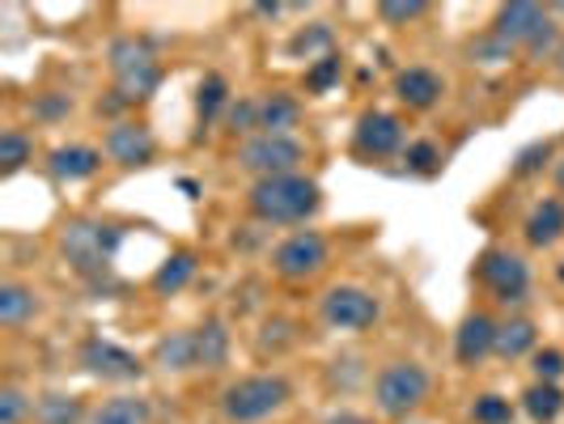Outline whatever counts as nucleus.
Returning a JSON list of instances; mask_svg holds the SVG:
<instances>
[{
    "mask_svg": "<svg viewBox=\"0 0 564 424\" xmlns=\"http://www.w3.org/2000/svg\"><path fill=\"white\" fill-rule=\"evenodd\" d=\"M476 276L480 284L497 297V302H522L527 297V284H531V272L522 263V254L513 251H484L476 259Z\"/></svg>",
    "mask_w": 564,
    "mask_h": 424,
    "instance_id": "nucleus-9",
    "label": "nucleus"
},
{
    "mask_svg": "<svg viewBox=\"0 0 564 424\" xmlns=\"http://www.w3.org/2000/svg\"><path fill=\"white\" fill-rule=\"evenodd\" d=\"M522 407L535 424H552L564 412V391L556 382H531L522 391Z\"/></svg>",
    "mask_w": 564,
    "mask_h": 424,
    "instance_id": "nucleus-22",
    "label": "nucleus"
},
{
    "mask_svg": "<svg viewBox=\"0 0 564 424\" xmlns=\"http://www.w3.org/2000/svg\"><path fill=\"white\" fill-rule=\"evenodd\" d=\"M403 149V119L391 111H366L352 128V153L357 157H391Z\"/></svg>",
    "mask_w": 564,
    "mask_h": 424,
    "instance_id": "nucleus-10",
    "label": "nucleus"
},
{
    "mask_svg": "<svg viewBox=\"0 0 564 424\" xmlns=\"http://www.w3.org/2000/svg\"><path fill=\"white\" fill-rule=\"evenodd\" d=\"M289 395H293V387L284 382L281 373H251V378H238L234 387H226L221 416L229 424H259L268 416H276L289 403Z\"/></svg>",
    "mask_w": 564,
    "mask_h": 424,
    "instance_id": "nucleus-2",
    "label": "nucleus"
},
{
    "mask_svg": "<svg viewBox=\"0 0 564 424\" xmlns=\"http://www.w3.org/2000/svg\"><path fill=\"white\" fill-rule=\"evenodd\" d=\"M229 361V331L221 323L196 327V369H221Z\"/></svg>",
    "mask_w": 564,
    "mask_h": 424,
    "instance_id": "nucleus-23",
    "label": "nucleus"
},
{
    "mask_svg": "<svg viewBox=\"0 0 564 424\" xmlns=\"http://www.w3.org/2000/svg\"><path fill=\"white\" fill-rule=\"evenodd\" d=\"M424 9H429L424 0H382V4H378V18H382L387 26H408V22L421 18Z\"/></svg>",
    "mask_w": 564,
    "mask_h": 424,
    "instance_id": "nucleus-33",
    "label": "nucleus"
},
{
    "mask_svg": "<svg viewBox=\"0 0 564 424\" xmlns=\"http://www.w3.org/2000/svg\"><path fill=\"white\" fill-rule=\"evenodd\" d=\"M492 344H497V323L480 311L467 314V318L458 323V331H454V361L467 369L484 366V357L492 352Z\"/></svg>",
    "mask_w": 564,
    "mask_h": 424,
    "instance_id": "nucleus-14",
    "label": "nucleus"
},
{
    "mask_svg": "<svg viewBox=\"0 0 564 424\" xmlns=\"http://www.w3.org/2000/svg\"><path fill=\"white\" fill-rule=\"evenodd\" d=\"M192 276H196V254L174 251L166 263L153 272V293H158V297H174V293H183V289L192 284Z\"/></svg>",
    "mask_w": 564,
    "mask_h": 424,
    "instance_id": "nucleus-21",
    "label": "nucleus"
},
{
    "mask_svg": "<svg viewBox=\"0 0 564 424\" xmlns=\"http://www.w3.org/2000/svg\"><path fill=\"white\" fill-rule=\"evenodd\" d=\"M111 73L119 102H144L158 94L162 85V64L153 56V47L144 39H115L111 43Z\"/></svg>",
    "mask_w": 564,
    "mask_h": 424,
    "instance_id": "nucleus-3",
    "label": "nucleus"
},
{
    "mask_svg": "<svg viewBox=\"0 0 564 424\" xmlns=\"http://www.w3.org/2000/svg\"><path fill=\"white\" fill-rule=\"evenodd\" d=\"M226 102H229L226 81H221L217 73H208V77L196 85V119H199V128H208V123L217 119V111H221Z\"/></svg>",
    "mask_w": 564,
    "mask_h": 424,
    "instance_id": "nucleus-26",
    "label": "nucleus"
},
{
    "mask_svg": "<svg viewBox=\"0 0 564 424\" xmlns=\"http://www.w3.org/2000/svg\"><path fill=\"white\" fill-rule=\"evenodd\" d=\"M119 242H123V229L98 226V221H73V226H64V233H59V251H64V259L82 276L107 272V263L115 259Z\"/></svg>",
    "mask_w": 564,
    "mask_h": 424,
    "instance_id": "nucleus-4",
    "label": "nucleus"
},
{
    "mask_svg": "<svg viewBox=\"0 0 564 424\" xmlns=\"http://www.w3.org/2000/svg\"><path fill=\"white\" fill-rule=\"evenodd\" d=\"M547 13H561V18H564V4H552V9H547Z\"/></svg>",
    "mask_w": 564,
    "mask_h": 424,
    "instance_id": "nucleus-41",
    "label": "nucleus"
},
{
    "mask_svg": "<svg viewBox=\"0 0 564 424\" xmlns=\"http://www.w3.org/2000/svg\"><path fill=\"white\" fill-rule=\"evenodd\" d=\"M323 263H327V238L318 229H297L272 251V272L281 281H311L314 272H323Z\"/></svg>",
    "mask_w": 564,
    "mask_h": 424,
    "instance_id": "nucleus-8",
    "label": "nucleus"
},
{
    "mask_svg": "<svg viewBox=\"0 0 564 424\" xmlns=\"http://www.w3.org/2000/svg\"><path fill=\"white\" fill-rule=\"evenodd\" d=\"M556 187H561V192H564V157H561V162H556Z\"/></svg>",
    "mask_w": 564,
    "mask_h": 424,
    "instance_id": "nucleus-40",
    "label": "nucleus"
},
{
    "mask_svg": "<svg viewBox=\"0 0 564 424\" xmlns=\"http://www.w3.org/2000/svg\"><path fill=\"white\" fill-rule=\"evenodd\" d=\"M297 115H302V107L293 94H268L259 102V128L268 137H289V128H297Z\"/></svg>",
    "mask_w": 564,
    "mask_h": 424,
    "instance_id": "nucleus-20",
    "label": "nucleus"
},
{
    "mask_svg": "<svg viewBox=\"0 0 564 424\" xmlns=\"http://www.w3.org/2000/svg\"><path fill=\"white\" fill-rule=\"evenodd\" d=\"M82 366H85V373H94V378H102V382H132V378L144 373L141 361H137L128 348L111 344V339H85Z\"/></svg>",
    "mask_w": 564,
    "mask_h": 424,
    "instance_id": "nucleus-11",
    "label": "nucleus"
},
{
    "mask_svg": "<svg viewBox=\"0 0 564 424\" xmlns=\"http://www.w3.org/2000/svg\"><path fill=\"white\" fill-rule=\"evenodd\" d=\"M547 22H552V13H547V9L527 4V0H513V4H501V9H497V18H492V34H497L509 52H513V47H527V43H531Z\"/></svg>",
    "mask_w": 564,
    "mask_h": 424,
    "instance_id": "nucleus-12",
    "label": "nucleus"
},
{
    "mask_svg": "<svg viewBox=\"0 0 564 424\" xmlns=\"http://www.w3.org/2000/svg\"><path fill=\"white\" fill-rule=\"evenodd\" d=\"M30 162V141L18 132V128H9V132H0V174H18V170Z\"/></svg>",
    "mask_w": 564,
    "mask_h": 424,
    "instance_id": "nucleus-30",
    "label": "nucleus"
},
{
    "mask_svg": "<svg viewBox=\"0 0 564 424\" xmlns=\"http://www.w3.org/2000/svg\"><path fill=\"white\" fill-rule=\"evenodd\" d=\"M247 204L259 221L268 226H297L311 221L323 208V187L306 174H281V178H254Z\"/></svg>",
    "mask_w": 564,
    "mask_h": 424,
    "instance_id": "nucleus-1",
    "label": "nucleus"
},
{
    "mask_svg": "<svg viewBox=\"0 0 564 424\" xmlns=\"http://www.w3.org/2000/svg\"><path fill=\"white\" fill-rule=\"evenodd\" d=\"M552 39H556V26H552V22H547V26L539 30L535 39H531V43H527V52H531V56H543V52H547V47H552Z\"/></svg>",
    "mask_w": 564,
    "mask_h": 424,
    "instance_id": "nucleus-38",
    "label": "nucleus"
},
{
    "mask_svg": "<svg viewBox=\"0 0 564 424\" xmlns=\"http://www.w3.org/2000/svg\"><path fill=\"white\" fill-rule=\"evenodd\" d=\"M424 399H429V369L416 366V361H391L373 378V403L391 421L412 416Z\"/></svg>",
    "mask_w": 564,
    "mask_h": 424,
    "instance_id": "nucleus-5",
    "label": "nucleus"
},
{
    "mask_svg": "<svg viewBox=\"0 0 564 424\" xmlns=\"http://www.w3.org/2000/svg\"><path fill=\"white\" fill-rule=\"evenodd\" d=\"M144 421H149V403L137 395H115L94 412V424H144Z\"/></svg>",
    "mask_w": 564,
    "mask_h": 424,
    "instance_id": "nucleus-25",
    "label": "nucleus"
},
{
    "mask_svg": "<svg viewBox=\"0 0 564 424\" xmlns=\"http://www.w3.org/2000/svg\"><path fill=\"white\" fill-rule=\"evenodd\" d=\"M339 73H344V59H339L336 52H323V56L306 68V89H311V94H327V89L339 81Z\"/></svg>",
    "mask_w": 564,
    "mask_h": 424,
    "instance_id": "nucleus-29",
    "label": "nucleus"
},
{
    "mask_svg": "<svg viewBox=\"0 0 564 424\" xmlns=\"http://www.w3.org/2000/svg\"><path fill=\"white\" fill-rule=\"evenodd\" d=\"M403 162H408L412 174H433V170L442 166V149L433 141H412L403 144Z\"/></svg>",
    "mask_w": 564,
    "mask_h": 424,
    "instance_id": "nucleus-31",
    "label": "nucleus"
},
{
    "mask_svg": "<svg viewBox=\"0 0 564 424\" xmlns=\"http://www.w3.org/2000/svg\"><path fill=\"white\" fill-rule=\"evenodd\" d=\"M471 421L476 424H513V403L501 395H480L471 407Z\"/></svg>",
    "mask_w": 564,
    "mask_h": 424,
    "instance_id": "nucleus-32",
    "label": "nucleus"
},
{
    "mask_svg": "<svg viewBox=\"0 0 564 424\" xmlns=\"http://www.w3.org/2000/svg\"><path fill=\"white\" fill-rule=\"evenodd\" d=\"M492 352L501 361H518L527 352H535V323L531 318H509V323H497V344Z\"/></svg>",
    "mask_w": 564,
    "mask_h": 424,
    "instance_id": "nucleus-19",
    "label": "nucleus"
},
{
    "mask_svg": "<svg viewBox=\"0 0 564 424\" xmlns=\"http://www.w3.org/2000/svg\"><path fill=\"white\" fill-rule=\"evenodd\" d=\"M442 94H446V81H442L433 68L412 64V68L395 73V98L408 111H433V107L442 102Z\"/></svg>",
    "mask_w": 564,
    "mask_h": 424,
    "instance_id": "nucleus-15",
    "label": "nucleus"
},
{
    "mask_svg": "<svg viewBox=\"0 0 564 424\" xmlns=\"http://www.w3.org/2000/svg\"><path fill=\"white\" fill-rule=\"evenodd\" d=\"M229 128H234V132H251V128H259V102L242 98V102L229 111Z\"/></svg>",
    "mask_w": 564,
    "mask_h": 424,
    "instance_id": "nucleus-37",
    "label": "nucleus"
},
{
    "mask_svg": "<svg viewBox=\"0 0 564 424\" xmlns=\"http://www.w3.org/2000/svg\"><path fill=\"white\" fill-rule=\"evenodd\" d=\"M522 233H527V242L531 247H556L564 238V204L561 199H539L535 208L527 213V221H522Z\"/></svg>",
    "mask_w": 564,
    "mask_h": 424,
    "instance_id": "nucleus-17",
    "label": "nucleus"
},
{
    "mask_svg": "<svg viewBox=\"0 0 564 424\" xmlns=\"http://www.w3.org/2000/svg\"><path fill=\"white\" fill-rule=\"evenodd\" d=\"M26 416V395L18 387H4L0 391V424H18Z\"/></svg>",
    "mask_w": 564,
    "mask_h": 424,
    "instance_id": "nucleus-36",
    "label": "nucleus"
},
{
    "mask_svg": "<svg viewBox=\"0 0 564 424\" xmlns=\"http://www.w3.org/2000/svg\"><path fill=\"white\" fill-rule=\"evenodd\" d=\"M107 157L119 162L123 170H137V166H149L153 162V153H158V144H153V132L144 128V123H132V119H119L107 128Z\"/></svg>",
    "mask_w": 564,
    "mask_h": 424,
    "instance_id": "nucleus-13",
    "label": "nucleus"
},
{
    "mask_svg": "<svg viewBox=\"0 0 564 424\" xmlns=\"http://www.w3.org/2000/svg\"><path fill=\"white\" fill-rule=\"evenodd\" d=\"M34 421L39 424H77L82 421V403L68 395H43L34 403Z\"/></svg>",
    "mask_w": 564,
    "mask_h": 424,
    "instance_id": "nucleus-27",
    "label": "nucleus"
},
{
    "mask_svg": "<svg viewBox=\"0 0 564 424\" xmlns=\"http://www.w3.org/2000/svg\"><path fill=\"white\" fill-rule=\"evenodd\" d=\"M561 281H564V268H561Z\"/></svg>",
    "mask_w": 564,
    "mask_h": 424,
    "instance_id": "nucleus-42",
    "label": "nucleus"
},
{
    "mask_svg": "<svg viewBox=\"0 0 564 424\" xmlns=\"http://www.w3.org/2000/svg\"><path fill=\"white\" fill-rule=\"evenodd\" d=\"M531 369H535V382H561L564 352L561 348H539L535 357H531Z\"/></svg>",
    "mask_w": 564,
    "mask_h": 424,
    "instance_id": "nucleus-34",
    "label": "nucleus"
},
{
    "mask_svg": "<svg viewBox=\"0 0 564 424\" xmlns=\"http://www.w3.org/2000/svg\"><path fill=\"white\" fill-rule=\"evenodd\" d=\"M552 162V141H531L522 144L518 153H513V178H531V174H539V170Z\"/></svg>",
    "mask_w": 564,
    "mask_h": 424,
    "instance_id": "nucleus-28",
    "label": "nucleus"
},
{
    "mask_svg": "<svg viewBox=\"0 0 564 424\" xmlns=\"http://www.w3.org/2000/svg\"><path fill=\"white\" fill-rule=\"evenodd\" d=\"M153 366L166 373L196 369V331H170L166 339L153 344Z\"/></svg>",
    "mask_w": 564,
    "mask_h": 424,
    "instance_id": "nucleus-18",
    "label": "nucleus"
},
{
    "mask_svg": "<svg viewBox=\"0 0 564 424\" xmlns=\"http://www.w3.org/2000/svg\"><path fill=\"white\" fill-rule=\"evenodd\" d=\"M34 311H39V302H34V293H30L26 284L18 281L0 284V323L4 327H22Z\"/></svg>",
    "mask_w": 564,
    "mask_h": 424,
    "instance_id": "nucleus-24",
    "label": "nucleus"
},
{
    "mask_svg": "<svg viewBox=\"0 0 564 424\" xmlns=\"http://www.w3.org/2000/svg\"><path fill=\"white\" fill-rule=\"evenodd\" d=\"M552 64H556V73L564 77V39L556 43V52H552Z\"/></svg>",
    "mask_w": 564,
    "mask_h": 424,
    "instance_id": "nucleus-39",
    "label": "nucleus"
},
{
    "mask_svg": "<svg viewBox=\"0 0 564 424\" xmlns=\"http://www.w3.org/2000/svg\"><path fill=\"white\" fill-rule=\"evenodd\" d=\"M98 166H102V153L89 149V144H59L47 153V170L64 183H85V178L98 174Z\"/></svg>",
    "mask_w": 564,
    "mask_h": 424,
    "instance_id": "nucleus-16",
    "label": "nucleus"
},
{
    "mask_svg": "<svg viewBox=\"0 0 564 424\" xmlns=\"http://www.w3.org/2000/svg\"><path fill=\"white\" fill-rule=\"evenodd\" d=\"M306 162V149L293 137H268L259 132L238 149V166L259 174V178H281V174H297V166Z\"/></svg>",
    "mask_w": 564,
    "mask_h": 424,
    "instance_id": "nucleus-6",
    "label": "nucleus"
},
{
    "mask_svg": "<svg viewBox=\"0 0 564 424\" xmlns=\"http://www.w3.org/2000/svg\"><path fill=\"white\" fill-rule=\"evenodd\" d=\"M323 323L332 327V331H366L378 323V297L369 293V289H357V284H336V289H327L323 293Z\"/></svg>",
    "mask_w": 564,
    "mask_h": 424,
    "instance_id": "nucleus-7",
    "label": "nucleus"
},
{
    "mask_svg": "<svg viewBox=\"0 0 564 424\" xmlns=\"http://www.w3.org/2000/svg\"><path fill=\"white\" fill-rule=\"evenodd\" d=\"M314 47H332V30L323 26V22H314V30H297L293 43H289L293 56H311Z\"/></svg>",
    "mask_w": 564,
    "mask_h": 424,
    "instance_id": "nucleus-35",
    "label": "nucleus"
}]
</instances>
